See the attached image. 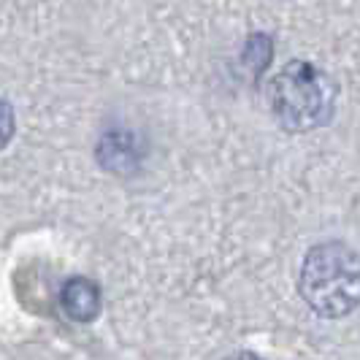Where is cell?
<instances>
[{
    "mask_svg": "<svg viewBox=\"0 0 360 360\" xmlns=\"http://www.w3.org/2000/svg\"><path fill=\"white\" fill-rule=\"evenodd\" d=\"M339 101L333 76L309 60H290L271 79L269 103L276 125L288 133H311L330 125Z\"/></svg>",
    "mask_w": 360,
    "mask_h": 360,
    "instance_id": "cell-2",
    "label": "cell"
},
{
    "mask_svg": "<svg viewBox=\"0 0 360 360\" xmlns=\"http://www.w3.org/2000/svg\"><path fill=\"white\" fill-rule=\"evenodd\" d=\"M146 158V144L141 133L133 127L114 125L101 133L95 144V160L111 176H133L141 171Z\"/></svg>",
    "mask_w": 360,
    "mask_h": 360,
    "instance_id": "cell-3",
    "label": "cell"
},
{
    "mask_svg": "<svg viewBox=\"0 0 360 360\" xmlns=\"http://www.w3.org/2000/svg\"><path fill=\"white\" fill-rule=\"evenodd\" d=\"M225 360H263L257 352H250V349H241V352H233V355H228Z\"/></svg>",
    "mask_w": 360,
    "mask_h": 360,
    "instance_id": "cell-6",
    "label": "cell"
},
{
    "mask_svg": "<svg viewBox=\"0 0 360 360\" xmlns=\"http://www.w3.org/2000/svg\"><path fill=\"white\" fill-rule=\"evenodd\" d=\"M17 133V114H14V106L0 95V152L11 144Z\"/></svg>",
    "mask_w": 360,
    "mask_h": 360,
    "instance_id": "cell-5",
    "label": "cell"
},
{
    "mask_svg": "<svg viewBox=\"0 0 360 360\" xmlns=\"http://www.w3.org/2000/svg\"><path fill=\"white\" fill-rule=\"evenodd\" d=\"M298 295L323 320L349 317L360 309V252L336 238L314 244L298 269Z\"/></svg>",
    "mask_w": 360,
    "mask_h": 360,
    "instance_id": "cell-1",
    "label": "cell"
},
{
    "mask_svg": "<svg viewBox=\"0 0 360 360\" xmlns=\"http://www.w3.org/2000/svg\"><path fill=\"white\" fill-rule=\"evenodd\" d=\"M60 307L65 311V317L73 323H92L101 314L103 295H101V288L92 279L71 276L60 290Z\"/></svg>",
    "mask_w": 360,
    "mask_h": 360,
    "instance_id": "cell-4",
    "label": "cell"
}]
</instances>
